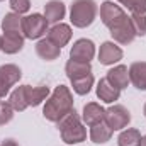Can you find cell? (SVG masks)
I'll use <instances>...</instances> for the list:
<instances>
[{
  "label": "cell",
  "instance_id": "277c9868",
  "mask_svg": "<svg viewBox=\"0 0 146 146\" xmlns=\"http://www.w3.org/2000/svg\"><path fill=\"white\" fill-rule=\"evenodd\" d=\"M97 17V3L95 0H73L70 7V21L75 27L85 29Z\"/></svg>",
  "mask_w": 146,
  "mask_h": 146
},
{
  "label": "cell",
  "instance_id": "cb8c5ba5",
  "mask_svg": "<svg viewBox=\"0 0 146 146\" xmlns=\"http://www.w3.org/2000/svg\"><path fill=\"white\" fill-rule=\"evenodd\" d=\"M72 87H73V92L78 94V95H87L92 87H94V75H85V76H80L76 80H72Z\"/></svg>",
  "mask_w": 146,
  "mask_h": 146
},
{
  "label": "cell",
  "instance_id": "d4e9b609",
  "mask_svg": "<svg viewBox=\"0 0 146 146\" xmlns=\"http://www.w3.org/2000/svg\"><path fill=\"white\" fill-rule=\"evenodd\" d=\"M131 24L136 36H146V14H133Z\"/></svg>",
  "mask_w": 146,
  "mask_h": 146
},
{
  "label": "cell",
  "instance_id": "52a82bcc",
  "mask_svg": "<svg viewBox=\"0 0 146 146\" xmlns=\"http://www.w3.org/2000/svg\"><path fill=\"white\" fill-rule=\"evenodd\" d=\"M21 76H22L21 68L14 63H7L0 66V99L10 92V88L21 80Z\"/></svg>",
  "mask_w": 146,
  "mask_h": 146
},
{
  "label": "cell",
  "instance_id": "83f0119b",
  "mask_svg": "<svg viewBox=\"0 0 146 146\" xmlns=\"http://www.w3.org/2000/svg\"><path fill=\"white\" fill-rule=\"evenodd\" d=\"M10 9L15 14H26L31 9V0H10Z\"/></svg>",
  "mask_w": 146,
  "mask_h": 146
},
{
  "label": "cell",
  "instance_id": "ba28073f",
  "mask_svg": "<svg viewBox=\"0 0 146 146\" xmlns=\"http://www.w3.org/2000/svg\"><path fill=\"white\" fill-rule=\"evenodd\" d=\"M95 56V44L94 41L90 39H78L75 41L70 49V60H75V61H83V63H90Z\"/></svg>",
  "mask_w": 146,
  "mask_h": 146
},
{
  "label": "cell",
  "instance_id": "1f68e13d",
  "mask_svg": "<svg viewBox=\"0 0 146 146\" xmlns=\"http://www.w3.org/2000/svg\"><path fill=\"white\" fill-rule=\"evenodd\" d=\"M143 112H145V117H146V104H145V109H143Z\"/></svg>",
  "mask_w": 146,
  "mask_h": 146
},
{
  "label": "cell",
  "instance_id": "6da1fadb",
  "mask_svg": "<svg viewBox=\"0 0 146 146\" xmlns=\"http://www.w3.org/2000/svg\"><path fill=\"white\" fill-rule=\"evenodd\" d=\"M100 19L102 24L110 31V36L115 42L119 44H131L134 41V29L131 24V17H127V14L122 10L121 5L106 0L100 5Z\"/></svg>",
  "mask_w": 146,
  "mask_h": 146
},
{
  "label": "cell",
  "instance_id": "4fadbf2b",
  "mask_svg": "<svg viewBox=\"0 0 146 146\" xmlns=\"http://www.w3.org/2000/svg\"><path fill=\"white\" fill-rule=\"evenodd\" d=\"M66 15V7L61 0H49L44 5V17L48 24H58Z\"/></svg>",
  "mask_w": 146,
  "mask_h": 146
},
{
  "label": "cell",
  "instance_id": "d6986e66",
  "mask_svg": "<svg viewBox=\"0 0 146 146\" xmlns=\"http://www.w3.org/2000/svg\"><path fill=\"white\" fill-rule=\"evenodd\" d=\"M112 133H114V131L110 129L104 121H100V122L90 126V139H92V143H95V145H104V143L110 141Z\"/></svg>",
  "mask_w": 146,
  "mask_h": 146
},
{
  "label": "cell",
  "instance_id": "9c48e42d",
  "mask_svg": "<svg viewBox=\"0 0 146 146\" xmlns=\"http://www.w3.org/2000/svg\"><path fill=\"white\" fill-rule=\"evenodd\" d=\"M122 56H124L122 49L114 41H106V42L100 44V49H99V61H100V65L110 66V65L121 61Z\"/></svg>",
  "mask_w": 146,
  "mask_h": 146
},
{
  "label": "cell",
  "instance_id": "8fae6325",
  "mask_svg": "<svg viewBox=\"0 0 146 146\" xmlns=\"http://www.w3.org/2000/svg\"><path fill=\"white\" fill-rule=\"evenodd\" d=\"M49 87L39 85V87H31V85H24V97L29 107H37L39 104H42L48 97H49Z\"/></svg>",
  "mask_w": 146,
  "mask_h": 146
},
{
  "label": "cell",
  "instance_id": "4dcf8cb0",
  "mask_svg": "<svg viewBox=\"0 0 146 146\" xmlns=\"http://www.w3.org/2000/svg\"><path fill=\"white\" fill-rule=\"evenodd\" d=\"M0 51H2V36H0Z\"/></svg>",
  "mask_w": 146,
  "mask_h": 146
},
{
  "label": "cell",
  "instance_id": "f1b7e54d",
  "mask_svg": "<svg viewBox=\"0 0 146 146\" xmlns=\"http://www.w3.org/2000/svg\"><path fill=\"white\" fill-rule=\"evenodd\" d=\"M0 146H19V145H17V141H14V139H3V141L0 143Z\"/></svg>",
  "mask_w": 146,
  "mask_h": 146
},
{
  "label": "cell",
  "instance_id": "2e32d148",
  "mask_svg": "<svg viewBox=\"0 0 146 146\" xmlns=\"http://www.w3.org/2000/svg\"><path fill=\"white\" fill-rule=\"evenodd\" d=\"M127 73H129V82L138 90H146V61L131 63Z\"/></svg>",
  "mask_w": 146,
  "mask_h": 146
},
{
  "label": "cell",
  "instance_id": "30bf717a",
  "mask_svg": "<svg viewBox=\"0 0 146 146\" xmlns=\"http://www.w3.org/2000/svg\"><path fill=\"white\" fill-rule=\"evenodd\" d=\"M46 37H48L51 42H54L58 48H63V46H66V44L70 42V39H72V27H70L68 24L58 22V24H54V26L48 31V36Z\"/></svg>",
  "mask_w": 146,
  "mask_h": 146
},
{
  "label": "cell",
  "instance_id": "8992f818",
  "mask_svg": "<svg viewBox=\"0 0 146 146\" xmlns=\"http://www.w3.org/2000/svg\"><path fill=\"white\" fill-rule=\"evenodd\" d=\"M104 122L109 126L112 131H121L124 129L129 122H131V114L124 106H110L109 109H106L104 114Z\"/></svg>",
  "mask_w": 146,
  "mask_h": 146
},
{
  "label": "cell",
  "instance_id": "3957f363",
  "mask_svg": "<svg viewBox=\"0 0 146 146\" xmlns=\"http://www.w3.org/2000/svg\"><path fill=\"white\" fill-rule=\"evenodd\" d=\"M58 129L63 143L66 145H76L87 139V129L82 124V117L75 112V109L58 122Z\"/></svg>",
  "mask_w": 146,
  "mask_h": 146
},
{
  "label": "cell",
  "instance_id": "44dd1931",
  "mask_svg": "<svg viewBox=\"0 0 146 146\" xmlns=\"http://www.w3.org/2000/svg\"><path fill=\"white\" fill-rule=\"evenodd\" d=\"M141 141H143V136L134 127L124 129L117 138V145L119 146H141Z\"/></svg>",
  "mask_w": 146,
  "mask_h": 146
},
{
  "label": "cell",
  "instance_id": "4316f807",
  "mask_svg": "<svg viewBox=\"0 0 146 146\" xmlns=\"http://www.w3.org/2000/svg\"><path fill=\"white\" fill-rule=\"evenodd\" d=\"M14 112H15V110L12 109V106H10L9 102H2V100H0V126L9 124V122L14 119Z\"/></svg>",
  "mask_w": 146,
  "mask_h": 146
},
{
  "label": "cell",
  "instance_id": "603a6c76",
  "mask_svg": "<svg viewBox=\"0 0 146 146\" xmlns=\"http://www.w3.org/2000/svg\"><path fill=\"white\" fill-rule=\"evenodd\" d=\"M9 104L12 106V109L15 112H24L29 107L27 102H26V97H24V85H21V87L12 90L10 97H9Z\"/></svg>",
  "mask_w": 146,
  "mask_h": 146
},
{
  "label": "cell",
  "instance_id": "7402d4cb",
  "mask_svg": "<svg viewBox=\"0 0 146 146\" xmlns=\"http://www.w3.org/2000/svg\"><path fill=\"white\" fill-rule=\"evenodd\" d=\"M2 31L3 33H21L22 34V17L21 14L9 12L2 19Z\"/></svg>",
  "mask_w": 146,
  "mask_h": 146
},
{
  "label": "cell",
  "instance_id": "e0dca14e",
  "mask_svg": "<svg viewBox=\"0 0 146 146\" xmlns=\"http://www.w3.org/2000/svg\"><path fill=\"white\" fill-rule=\"evenodd\" d=\"M97 97H99L102 102H106V104H114L115 100H119L121 90H117L115 87H112L109 83V80L104 76V78H100L99 83H97Z\"/></svg>",
  "mask_w": 146,
  "mask_h": 146
},
{
  "label": "cell",
  "instance_id": "9a60e30c",
  "mask_svg": "<svg viewBox=\"0 0 146 146\" xmlns=\"http://www.w3.org/2000/svg\"><path fill=\"white\" fill-rule=\"evenodd\" d=\"M22 48H24V34H21V33H3L2 51L5 54H15Z\"/></svg>",
  "mask_w": 146,
  "mask_h": 146
},
{
  "label": "cell",
  "instance_id": "7a4b0ae2",
  "mask_svg": "<svg viewBox=\"0 0 146 146\" xmlns=\"http://www.w3.org/2000/svg\"><path fill=\"white\" fill-rule=\"evenodd\" d=\"M73 107V95L72 90L65 85H58L51 94L49 97L46 99V104L42 107V115L46 121L49 122H60L63 117H66Z\"/></svg>",
  "mask_w": 146,
  "mask_h": 146
},
{
  "label": "cell",
  "instance_id": "ffe728a7",
  "mask_svg": "<svg viewBox=\"0 0 146 146\" xmlns=\"http://www.w3.org/2000/svg\"><path fill=\"white\" fill-rule=\"evenodd\" d=\"M65 73H66V76H68L70 82H72V80H76V78H80V76L90 75V73H92V66H90V63L68 60V63L65 65Z\"/></svg>",
  "mask_w": 146,
  "mask_h": 146
},
{
  "label": "cell",
  "instance_id": "d6a6232c",
  "mask_svg": "<svg viewBox=\"0 0 146 146\" xmlns=\"http://www.w3.org/2000/svg\"><path fill=\"white\" fill-rule=\"evenodd\" d=\"M0 2H3V0H0Z\"/></svg>",
  "mask_w": 146,
  "mask_h": 146
},
{
  "label": "cell",
  "instance_id": "5bb4252c",
  "mask_svg": "<svg viewBox=\"0 0 146 146\" xmlns=\"http://www.w3.org/2000/svg\"><path fill=\"white\" fill-rule=\"evenodd\" d=\"M36 53L37 56L44 61H54L60 58V53H61V48H58L54 42H51L48 37L44 39H39L36 44Z\"/></svg>",
  "mask_w": 146,
  "mask_h": 146
},
{
  "label": "cell",
  "instance_id": "f546056e",
  "mask_svg": "<svg viewBox=\"0 0 146 146\" xmlns=\"http://www.w3.org/2000/svg\"><path fill=\"white\" fill-rule=\"evenodd\" d=\"M141 146H146V134L143 136V141H141Z\"/></svg>",
  "mask_w": 146,
  "mask_h": 146
},
{
  "label": "cell",
  "instance_id": "ac0fdd59",
  "mask_svg": "<svg viewBox=\"0 0 146 146\" xmlns=\"http://www.w3.org/2000/svg\"><path fill=\"white\" fill-rule=\"evenodd\" d=\"M104 114H106V109L102 106H99L97 102H88L83 106V112H82V119L85 124L88 126H94L100 121H104Z\"/></svg>",
  "mask_w": 146,
  "mask_h": 146
},
{
  "label": "cell",
  "instance_id": "7c38bea8",
  "mask_svg": "<svg viewBox=\"0 0 146 146\" xmlns=\"http://www.w3.org/2000/svg\"><path fill=\"white\" fill-rule=\"evenodd\" d=\"M106 78L109 80L110 85L115 87L117 90H124V88H127V85H129L127 66H124V65H117V66L110 68L109 72H107V75H106Z\"/></svg>",
  "mask_w": 146,
  "mask_h": 146
},
{
  "label": "cell",
  "instance_id": "5b68a950",
  "mask_svg": "<svg viewBox=\"0 0 146 146\" xmlns=\"http://www.w3.org/2000/svg\"><path fill=\"white\" fill-rule=\"evenodd\" d=\"M48 33V21L42 14H29L22 17V34L27 39H39Z\"/></svg>",
  "mask_w": 146,
  "mask_h": 146
},
{
  "label": "cell",
  "instance_id": "484cf974",
  "mask_svg": "<svg viewBox=\"0 0 146 146\" xmlns=\"http://www.w3.org/2000/svg\"><path fill=\"white\" fill-rule=\"evenodd\" d=\"M117 2L127 7L133 14H146V0H117Z\"/></svg>",
  "mask_w": 146,
  "mask_h": 146
}]
</instances>
